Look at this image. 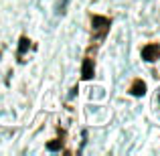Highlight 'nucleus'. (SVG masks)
Segmentation results:
<instances>
[{
    "instance_id": "f257e3e1",
    "label": "nucleus",
    "mask_w": 160,
    "mask_h": 156,
    "mask_svg": "<svg viewBox=\"0 0 160 156\" xmlns=\"http://www.w3.org/2000/svg\"><path fill=\"white\" fill-rule=\"evenodd\" d=\"M91 23H93V31H98V37H99V39H103L106 33L109 31V18L95 14L93 18H91Z\"/></svg>"
},
{
    "instance_id": "f03ea898",
    "label": "nucleus",
    "mask_w": 160,
    "mask_h": 156,
    "mask_svg": "<svg viewBox=\"0 0 160 156\" xmlns=\"http://www.w3.org/2000/svg\"><path fill=\"white\" fill-rule=\"evenodd\" d=\"M158 57H160V47L156 43H150L142 49V59L144 61H156Z\"/></svg>"
},
{
    "instance_id": "7ed1b4c3",
    "label": "nucleus",
    "mask_w": 160,
    "mask_h": 156,
    "mask_svg": "<svg viewBox=\"0 0 160 156\" xmlns=\"http://www.w3.org/2000/svg\"><path fill=\"white\" fill-rule=\"evenodd\" d=\"M130 93L136 95V98L144 95L146 93V83L142 81V79H134V81H132V87H130Z\"/></svg>"
},
{
    "instance_id": "20e7f679",
    "label": "nucleus",
    "mask_w": 160,
    "mask_h": 156,
    "mask_svg": "<svg viewBox=\"0 0 160 156\" xmlns=\"http://www.w3.org/2000/svg\"><path fill=\"white\" fill-rule=\"evenodd\" d=\"M81 75H83V79H85V81H89V79L93 77V61H91V59H85V61H83Z\"/></svg>"
},
{
    "instance_id": "39448f33",
    "label": "nucleus",
    "mask_w": 160,
    "mask_h": 156,
    "mask_svg": "<svg viewBox=\"0 0 160 156\" xmlns=\"http://www.w3.org/2000/svg\"><path fill=\"white\" fill-rule=\"evenodd\" d=\"M28 43H31V41L27 39V37H22V39H20V47H18V55H22L24 51H27L28 49Z\"/></svg>"
},
{
    "instance_id": "423d86ee",
    "label": "nucleus",
    "mask_w": 160,
    "mask_h": 156,
    "mask_svg": "<svg viewBox=\"0 0 160 156\" xmlns=\"http://www.w3.org/2000/svg\"><path fill=\"white\" fill-rule=\"evenodd\" d=\"M61 146H63V142H61V140H55V142H49L47 148H49V150H59Z\"/></svg>"
}]
</instances>
